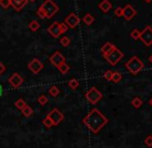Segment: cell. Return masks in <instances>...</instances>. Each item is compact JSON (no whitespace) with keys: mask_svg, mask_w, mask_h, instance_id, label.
Wrapping results in <instances>:
<instances>
[{"mask_svg":"<svg viewBox=\"0 0 152 148\" xmlns=\"http://www.w3.org/2000/svg\"><path fill=\"white\" fill-rule=\"evenodd\" d=\"M109 119L97 109H92L90 112L83 118V123L91 130L93 134H97L106 124Z\"/></svg>","mask_w":152,"mask_h":148,"instance_id":"obj_1","label":"cell"},{"mask_svg":"<svg viewBox=\"0 0 152 148\" xmlns=\"http://www.w3.org/2000/svg\"><path fill=\"white\" fill-rule=\"evenodd\" d=\"M125 67L130 74L138 75L144 67V63L141 61L140 58H138L137 56H134L125 63Z\"/></svg>","mask_w":152,"mask_h":148,"instance_id":"obj_2","label":"cell"},{"mask_svg":"<svg viewBox=\"0 0 152 148\" xmlns=\"http://www.w3.org/2000/svg\"><path fill=\"white\" fill-rule=\"evenodd\" d=\"M40 8L44 10L45 15H46V19H51L54 17V15L59 10V7L55 2L52 0H46L44 3L40 5Z\"/></svg>","mask_w":152,"mask_h":148,"instance_id":"obj_3","label":"cell"},{"mask_svg":"<svg viewBox=\"0 0 152 148\" xmlns=\"http://www.w3.org/2000/svg\"><path fill=\"white\" fill-rule=\"evenodd\" d=\"M104 57L106 58V60L111 64V65L114 66V65H116L122 58H123L124 54H123V52H121V51L117 48V47H115L108 55H106V56H104Z\"/></svg>","mask_w":152,"mask_h":148,"instance_id":"obj_4","label":"cell"},{"mask_svg":"<svg viewBox=\"0 0 152 148\" xmlns=\"http://www.w3.org/2000/svg\"><path fill=\"white\" fill-rule=\"evenodd\" d=\"M85 97L90 104L95 105L102 98V93L96 87H91L88 91L85 93Z\"/></svg>","mask_w":152,"mask_h":148,"instance_id":"obj_5","label":"cell"},{"mask_svg":"<svg viewBox=\"0 0 152 148\" xmlns=\"http://www.w3.org/2000/svg\"><path fill=\"white\" fill-rule=\"evenodd\" d=\"M140 40L146 47H150L152 45V28L150 26H146L140 33Z\"/></svg>","mask_w":152,"mask_h":148,"instance_id":"obj_6","label":"cell"},{"mask_svg":"<svg viewBox=\"0 0 152 148\" xmlns=\"http://www.w3.org/2000/svg\"><path fill=\"white\" fill-rule=\"evenodd\" d=\"M48 117L52 120V122H53V124H54V125H58L62 120L64 119L63 114H62V113L57 108L53 109V110L48 114Z\"/></svg>","mask_w":152,"mask_h":148,"instance_id":"obj_7","label":"cell"},{"mask_svg":"<svg viewBox=\"0 0 152 148\" xmlns=\"http://www.w3.org/2000/svg\"><path fill=\"white\" fill-rule=\"evenodd\" d=\"M64 23H65L68 27H70V28H75V27H77L79 24H80V18H79L76 14L72 12V14H69L65 18Z\"/></svg>","mask_w":152,"mask_h":148,"instance_id":"obj_8","label":"cell"},{"mask_svg":"<svg viewBox=\"0 0 152 148\" xmlns=\"http://www.w3.org/2000/svg\"><path fill=\"white\" fill-rule=\"evenodd\" d=\"M27 66H28L29 70H30L31 72L33 73V74H35V75L38 74V73H39L40 70L44 68V64H42L37 58H34L33 60H31Z\"/></svg>","mask_w":152,"mask_h":148,"instance_id":"obj_9","label":"cell"},{"mask_svg":"<svg viewBox=\"0 0 152 148\" xmlns=\"http://www.w3.org/2000/svg\"><path fill=\"white\" fill-rule=\"evenodd\" d=\"M23 81L24 80H23L22 76H21L20 74H18V73H14V74L10 77V79H8V82H10V84L12 85L14 88L20 87L21 85H22Z\"/></svg>","mask_w":152,"mask_h":148,"instance_id":"obj_10","label":"cell"},{"mask_svg":"<svg viewBox=\"0 0 152 148\" xmlns=\"http://www.w3.org/2000/svg\"><path fill=\"white\" fill-rule=\"evenodd\" d=\"M136 15H137L136 10H134L130 4H126V5L123 7V14H122V17H123L126 21L132 20Z\"/></svg>","mask_w":152,"mask_h":148,"instance_id":"obj_11","label":"cell"},{"mask_svg":"<svg viewBox=\"0 0 152 148\" xmlns=\"http://www.w3.org/2000/svg\"><path fill=\"white\" fill-rule=\"evenodd\" d=\"M48 32L53 36V37H55V38L59 37V35L62 34L61 33V30H60V23L56 22V21H55V22H53L52 24L49 26Z\"/></svg>","mask_w":152,"mask_h":148,"instance_id":"obj_12","label":"cell"},{"mask_svg":"<svg viewBox=\"0 0 152 148\" xmlns=\"http://www.w3.org/2000/svg\"><path fill=\"white\" fill-rule=\"evenodd\" d=\"M50 62L54 66L58 67V66L60 65L61 63L65 62V58H64V56L61 54L60 52H58V51H57V52H55L54 54H53L52 56L50 57Z\"/></svg>","mask_w":152,"mask_h":148,"instance_id":"obj_13","label":"cell"},{"mask_svg":"<svg viewBox=\"0 0 152 148\" xmlns=\"http://www.w3.org/2000/svg\"><path fill=\"white\" fill-rule=\"evenodd\" d=\"M27 3H28V0H10V5L18 12L22 10Z\"/></svg>","mask_w":152,"mask_h":148,"instance_id":"obj_14","label":"cell"},{"mask_svg":"<svg viewBox=\"0 0 152 148\" xmlns=\"http://www.w3.org/2000/svg\"><path fill=\"white\" fill-rule=\"evenodd\" d=\"M98 7L100 8V10H102V12H109L111 8H112V3H111L109 0H102V1L98 4Z\"/></svg>","mask_w":152,"mask_h":148,"instance_id":"obj_15","label":"cell"},{"mask_svg":"<svg viewBox=\"0 0 152 148\" xmlns=\"http://www.w3.org/2000/svg\"><path fill=\"white\" fill-rule=\"evenodd\" d=\"M115 47L116 46H114L112 42H106V44L102 47V54L104 55V56H106V55H108Z\"/></svg>","mask_w":152,"mask_h":148,"instance_id":"obj_16","label":"cell"},{"mask_svg":"<svg viewBox=\"0 0 152 148\" xmlns=\"http://www.w3.org/2000/svg\"><path fill=\"white\" fill-rule=\"evenodd\" d=\"M83 22L85 23L86 25H91L92 23L94 22V18H93V16L92 15H90V14H86L84 16V18H83Z\"/></svg>","mask_w":152,"mask_h":148,"instance_id":"obj_17","label":"cell"},{"mask_svg":"<svg viewBox=\"0 0 152 148\" xmlns=\"http://www.w3.org/2000/svg\"><path fill=\"white\" fill-rule=\"evenodd\" d=\"M59 70V72L61 73V74H66V73L69 70V65H68L67 63H65V62H63V63H61L60 65L57 67Z\"/></svg>","mask_w":152,"mask_h":148,"instance_id":"obj_18","label":"cell"},{"mask_svg":"<svg viewBox=\"0 0 152 148\" xmlns=\"http://www.w3.org/2000/svg\"><path fill=\"white\" fill-rule=\"evenodd\" d=\"M21 111H22V114L24 115V116H26V117H29L32 113H33V110H32L31 107H29L28 105H26V106H25Z\"/></svg>","mask_w":152,"mask_h":148,"instance_id":"obj_19","label":"cell"},{"mask_svg":"<svg viewBox=\"0 0 152 148\" xmlns=\"http://www.w3.org/2000/svg\"><path fill=\"white\" fill-rule=\"evenodd\" d=\"M122 80V75L119 72H113V76L111 81H113L114 83H118Z\"/></svg>","mask_w":152,"mask_h":148,"instance_id":"obj_20","label":"cell"},{"mask_svg":"<svg viewBox=\"0 0 152 148\" xmlns=\"http://www.w3.org/2000/svg\"><path fill=\"white\" fill-rule=\"evenodd\" d=\"M132 107H134V108L139 109L143 105V100H141L140 97H134V100H132Z\"/></svg>","mask_w":152,"mask_h":148,"instance_id":"obj_21","label":"cell"},{"mask_svg":"<svg viewBox=\"0 0 152 148\" xmlns=\"http://www.w3.org/2000/svg\"><path fill=\"white\" fill-rule=\"evenodd\" d=\"M15 106H16V108H18L19 110H22V109L26 106V102H25L23 98H19V100L15 103Z\"/></svg>","mask_w":152,"mask_h":148,"instance_id":"obj_22","label":"cell"},{"mask_svg":"<svg viewBox=\"0 0 152 148\" xmlns=\"http://www.w3.org/2000/svg\"><path fill=\"white\" fill-rule=\"evenodd\" d=\"M49 93L52 96H54V97H56V96L59 95V93H60V90H59V88L57 86H52L49 89Z\"/></svg>","mask_w":152,"mask_h":148,"instance_id":"obj_23","label":"cell"},{"mask_svg":"<svg viewBox=\"0 0 152 148\" xmlns=\"http://www.w3.org/2000/svg\"><path fill=\"white\" fill-rule=\"evenodd\" d=\"M68 86L72 89H76L79 87V81L77 79H72V80L68 81Z\"/></svg>","mask_w":152,"mask_h":148,"instance_id":"obj_24","label":"cell"},{"mask_svg":"<svg viewBox=\"0 0 152 148\" xmlns=\"http://www.w3.org/2000/svg\"><path fill=\"white\" fill-rule=\"evenodd\" d=\"M42 124H44L45 126H46L47 128H51L52 126H54V124H53L52 120H51L50 118H49L48 116L46 117L44 120H42Z\"/></svg>","mask_w":152,"mask_h":148,"instance_id":"obj_25","label":"cell"},{"mask_svg":"<svg viewBox=\"0 0 152 148\" xmlns=\"http://www.w3.org/2000/svg\"><path fill=\"white\" fill-rule=\"evenodd\" d=\"M39 26L40 25L37 21H31L30 24H29V28H30L32 31H36V30H38Z\"/></svg>","mask_w":152,"mask_h":148,"instance_id":"obj_26","label":"cell"},{"mask_svg":"<svg viewBox=\"0 0 152 148\" xmlns=\"http://www.w3.org/2000/svg\"><path fill=\"white\" fill-rule=\"evenodd\" d=\"M140 33L141 31L138 29H134L132 31V33H130V36H132L134 40H138V38H140Z\"/></svg>","mask_w":152,"mask_h":148,"instance_id":"obj_27","label":"cell"},{"mask_svg":"<svg viewBox=\"0 0 152 148\" xmlns=\"http://www.w3.org/2000/svg\"><path fill=\"white\" fill-rule=\"evenodd\" d=\"M60 44L63 47H67L68 45L70 44V40L67 37V36H63V37H62L61 40H60Z\"/></svg>","mask_w":152,"mask_h":148,"instance_id":"obj_28","label":"cell"},{"mask_svg":"<svg viewBox=\"0 0 152 148\" xmlns=\"http://www.w3.org/2000/svg\"><path fill=\"white\" fill-rule=\"evenodd\" d=\"M0 5L6 10L10 6V0H0Z\"/></svg>","mask_w":152,"mask_h":148,"instance_id":"obj_29","label":"cell"},{"mask_svg":"<svg viewBox=\"0 0 152 148\" xmlns=\"http://www.w3.org/2000/svg\"><path fill=\"white\" fill-rule=\"evenodd\" d=\"M38 103H39L40 105H42V106H44V105H46L47 103H48V97H47L46 95H44V94H42V95H40L39 97H38Z\"/></svg>","mask_w":152,"mask_h":148,"instance_id":"obj_30","label":"cell"},{"mask_svg":"<svg viewBox=\"0 0 152 148\" xmlns=\"http://www.w3.org/2000/svg\"><path fill=\"white\" fill-rule=\"evenodd\" d=\"M112 76H113V72L111 70H108L106 73H104V78L106 79V80H108V81H111V79H112Z\"/></svg>","mask_w":152,"mask_h":148,"instance_id":"obj_31","label":"cell"},{"mask_svg":"<svg viewBox=\"0 0 152 148\" xmlns=\"http://www.w3.org/2000/svg\"><path fill=\"white\" fill-rule=\"evenodd\" d=\"M144 142L148 147H152V136L151 135H149V136H147L146 138H145Z\"/></svg>","mask_w":152,"mask_h":148,"instance_id":"obj_32","label":"cell"},{"mask_svg":"<svg viewBox=\"0 0 152 148\" xmlns=\"http://www.w3.org/2000/svg\"><path fill=\"white\" fill-rule=\"evenodd\" d=\"M122 14H123V7H117L115 10V16L116 17H122Z\"/></svg>","mask_w":152,"mask_h":148,"instance_id":"obj_33","label":"cell"},{"mask_svg":"<svg viewBox=\"0 0 152 148\" xmlns=\"http://www.w3.org/2000/svg\"><path fill=\"white\" fill-rule=\"evenodd\" d=\"M36 14H37V16L39 17L40 19H46V15H45V12H44V10H42V8H38L37 10V12H36Z\"/></svg>","mask_w":152,"mask_h":148,"instance_id":"obj_34","label":"cell"},{"mask_svg":"<svg viewBox=\"0 0 152 148\" xmlns=\"http://www.w3.org/2000/svg\"><path fill=\"white\" fill-rule=\"evenodd\" d=\"M68 29V26L65 24V23H60V30H61V33H65Z\"/></svg>","mask_w":152,"mask_h":148,"instance_id":"obj_35","label":"cell"},{"mask_svg":"<svg viewBox=\"0 0 152 148\" xmlns=\"http://www.w3.org/2000/svg\"><path fill=\"white\" fill-rule=\"evenodd\" d=\"M4 70H5V66L3 65V64L0 62V76H1L2 74L4 73Z\"/></svg>","mask_w":152,"mask_h":148,"instance_id":"obj_36","label":"cell"},{"mask_svg":"<svg viewBox=\"0 0 152 148\" xmlns=\"http://www.w3.org/2000/svg\"><path fill=\"white\" fill-rule=\"evenodd\" d=\"M2 94H3V87L0 85V96H1Z\"/></svg>","mask_w":152,"mask_h":148,"instance_id":"obj_37","label":"cell"},{"mask_svg":"<svg viewBox=\"0 0 152 148\" xmlns=\"http://www.w3.org/2000/svg\"><path fill=\"white\" fill-rule=\"evenodd\" d=\"M149 61H150L151 63H152V54L150 55V57H149Z\"/></svg>","mask_w":152,"mask_h":148,"instance_id":"obj_38","label":"cell"},{"mask_svg":"<svg viewBox=\"0 0 152 148\" xmlns=\"http://www.w3.org/2000/svg\"><path fill=\"white\" fill-rule=\"evenodd\" d=\"M144 1H145V2H147V3H150L152 0H144Z\"/></svg>","mask_w":152,"mask_h":148,"instance_id":"obj_39","label":"cell"},{"mask_svg":"<svg viewBox=\"0 0 152 148\" xmlns=\"http://www.w3.org/2000/svg\"><path fill=\"white\" fill-rule=\"evenodd\" d=\"M149 104H150V106L152 107V97H151V100H149Z\"/></svg>","mask_w":152,"mask_h":148,"instance_id":"obj_40","label":"cell"},{"mask_svg":"<svg viewBox=\"0 0 152 148\" xmlns=\"http://www.w3.org/2000/svg\"><path fill=\"white\" fill-rule=\"evenodd\" d=\"M28 1H31V2H34V1H36V0H28Z\"/></svg>","mask_w":152,"mask_h":148,"instance_id":"obj_41","label":"cell"}]
</instances>
